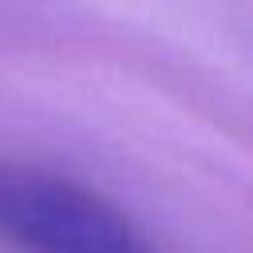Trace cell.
Returning a JSON list of instances; mask_svg holds the SVG:
<instances>
[{"label": "cell", "mask_w": 253, "mask_h": 253, "mask_svg": "<svg viewBox=\"0 0 253 253\" xmlns=\"http://www.w3.org/2000/svg\"><path fill=\"white\" fill-rule=\"evenodd\" d=\"M0 237L24 253H158L103 194L0 158Z\"/></svg>", "instance_id": "1"}]
</instances>
